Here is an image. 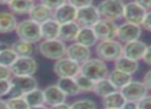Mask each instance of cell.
I'll use <instances>...</instances> for the list:
<instances>
[{
  "label": "cell",
  "mask_w": 151,
  "mask_h": 109,
  "mask_svg": "<svg viewBox=\"0 0 151 109\" xmlns=\"http://www.w3.org/2000/svg\"><path fill=\"white\" fill-rule=\"evenodd\" d=\"M123 44L115 39L99 40L94 46V52L99 59L107 62H115L119 57L122 56Z\"/></svg>",
  "instance_id": "obj_1"
},
{
  "label": "cell",
  "mask_w": 151,
  "mask_h": 109,
  "mask_svg": "<svg viewBox=\"0 0 151 109\" xmlns=\"http://www.w3.org/2000/svg\"><path fill=\"white\" fill-rule=\"evenodd\" d=\"M66 43L60 39H42L36 50L42 57L48 60L57 61L66 56Z\"/></svg>",
  "instance_id": "obj_2"
},
{
  "label": "cell",
  "mask_w": 151,
  "mask_h": 109,
  "mask_svg": "<svg viewBox=\"0 0 151 109\" xmlns=\"http://www.w3.org/2000/svg\"><path fill=\"white\" fill-rule=\"evenodd\" d=\"M110 72L109 66L105 61L99 59V58H90L88 61L83 63L80 68V73L87 76L93 81L107 78Z\"/></svg>",
  "instance_id": "obj_3"
},
{
  "label": "cell",
  "mask_w": 151,
  "mask_h": 109,
  "mask_svg": "<svg viewBox=\"0 0 151 109\" xmlns=\"http://www.w3.org/2000/svg\"><path fill=\"white\" fill-rule=\"evenodd\" d=\"M124 5L123 0H103L96 7L101 19L117 22L123 18Z\"/></svg>",
  "instance_id": "obj_4"
},
{
  "label": "cell",
  "mask_w": 151,
  "mask_h": 109,
  "mask_svg": "<svg viewBox=\"0 0 151 109\" xmlns=\"http://www.w3.org/2000/svg\"><path fill=\"white\" fill-rule=\"evenodd\" d=\"M15 31L19 39L21 40H25V41L31 42L34 44L38 43L42 40L40 25L30 19L19 22Z\"/></svg>",
  "instance_id": "obj_5"
},
{
  "label": "cell",
  "mask_w": 151,
  "mask_h": 109,
  "mask_svg": "<svg viewBox=\"0 0 151 109\" xmlns=\"http://www.w3.org/2000/svg\"><path fill=\"white\" fill-rule=\"evenodd\" d=\"M12 88L9 91L11 97H23L30 91L38 88L36 78L32 76H14L11 79Z\"/></svg>",
  "instance_id": "obj_6"
},
{
  "label": "cell",
  "mask_w": 151,
  "mask_h": 109,
  "mask_svg": "<svg viewBox=\"0 0 151 109\" xmlns=\"http://www.w3.org/2000/svg\"><path fill=\"white\" fill-rule=\"evenodd\" d=\"M11 71L14 76H32L37 71V62L33 57H18Z\"/></svg>",
  "instance_id": "obj_7"
},
{
  "label": "cell",
  "mask_w": 151,
  "mask_h": 109,
  "mask_svg": "<svg viewBox=\"0 0 151 109\" xmlns=\"http://www.w3.org/2000/svg\"><path fill=\"white\" fill-rule=\"evenodd\" d=\"M122 95L125 98L126 102H134L138 103L141 99L144 98L146 95H148L149 90L146 88L143 81L134 80L129 81L125 86L119 90Z\"/></svg>",
  "instance_id": "obj_8"
},
{
  "label": "cell",
  "mask_w": 151,
  "mask_h": 109,
  "mask_svg": "<svg viewBox=\"0 0 151 109\" xmlns=\"http://www.w3.org/2000/svg\"><path fill=\"white\" fill-rule=\"evenodd\" d=\"M80 64L76 63L67 57H64L62 59L55 61L54 66H53V71L58 77L75 78L80 73Z\"/></svg>",
  "instance_id": "obj_9"
},
{
  "label": "cell",
  "mask_w": 151,
  "mask_h": 109,
  "mask_svg": "<svg viewBox=\"0 0 151 109\" xmlns=\"http://www.w3.org/2000/svg\"><path fill=\"white\" fill-rule=\"evenodd\" d=\"M142 33L143 29L140 25H134V24L124 22V23L118 25L116 39L119 40L122 44H124L134 41V40L140 39Z\"/></svg>",
  "instance_id": "obj_10"
},
{
  "label": "cell",
  "mask_w": 151,
  "mask_h": 109,
  "mask_svg": "<svg viewBox=\"0 0 151 109\" xmlns=\"http://www.w3.org/2000/svg\"><path fill=\"white\" fill-rule=\"evenodd\" d=\"M97 39L107 40V39H115L117 35L118 25L116 22L110 21L106 19H99L92 27Z\"/></svg>",
  "instance_id": "obj_11"
},
{
  "label": "cell",
  "mask_w": 151,
  "mask_h": 109,
  "mask_svg": "<svg viewBox=\"0 0 151 109\" xmlns=\"http://www.w3.org/2000/svg\"><path fill=\"white\" fill-rule=\"evenodd\" d=\"M91 54H92V52H91L90 47L84 46L76 41L71 42L66 46V56L65 57L80 65L88 61L91 58Z\"/></svg>",
  "instance_id": "obj_12"
},
{
  "label": "cell",
  "mask_w": 151,
  "mask_h": 109,
  "mask_svg": "<svg viewBox=\"0 0 151 109\" xmlns=\"http://www.w3.org/2000/svg\"><path fill=\"white\" fill-rule=\"evenodd\" d=\"M99 19L101 16L97 11V7L93 4L77 9L76 22L80 27H93V25Z\"/></svg>",
  "instance_id": "obj_13"
},
{
  "label": "cell",
  "mask_w": 151,
  "mask_h": 109,
  "mask_svg": "<svg viewBox=\"0 0 151 109\" xmlns=\"http://www.w3.org/2000/svg\"><path fill=\"white\" fill-rule=\"evenodd\" d=\"M147 11L144 9L142 6L137 4L134 0L129 2H125L124 5V11H123V18L127 23H132L134 25H140L142 24L145 16H146Z\"/></svg>",
  "instance_id": "obj_14"
},
{
  "label": "cell",
  "mask_w": 151,
  "mask_h": 109,
  "mask_svg": "<svg viewBox=\"0 0 151 109\" xmlns=\"http://www.w3.org/2000/svg\"><path fill=\"white\" fill-rule=\"evenodd\" d=\"M147 48V44L140 39L127 42L123 44L122 54L124 57L129 58L134 61H142V58Z\"/></svg>",
  "instance_id": "obj_15"
},
{
  "label": "cell",
  "mask_w": 151,
  "mask_h": 109,
  "mask_svg": "<svg viewBox=\"0 0 151 109\" xmlns=\"http://www.w3.org/2000/svg\"><path fill=\"white\" fill-rule=\"evenodd\" d=\"M76 17H77V8L68 2L64 3L60 7L53 11V19L60 25L76 22Z\"/></svg>",
  "instance_id": "obj_16"
},
{
  "label": "cell",
  "mask_w": 151,
  "mask_h": 109,
  "mask_svg": "<svg viewBox=\"0 0 151 109\" xmlns=\"http://www.w3.org/2000/svg\"><path fill=\"white\" fill-rule=\"evenodd\" d=\"M45 96V104L47 106H53V105L60 104V103L66 102L67 97L64 93L57 86V84H50L44 90Z\"/></svg>",
  "instance_id": "obj_17"
},
{
  "label": "cell",
  "mask_w": 151,
  "mask_h": 109,
  "mask_svg": "<svg viewBox=\"0 0 151 109\" xmlns=\"http://www.w3.org/2000/svg\"><path fill=\"white\" fill-rule=\"evenodd\" d=\"M29 19L32 20L33 22L37 24H42L44 22L48 21V20L53 18V11H51L50 8H48L47 6H45L42 3H34V5L32 6V8L30 9V11L28 13Z\"/></svg>",
  "instance_id": "obj_18"
},
{
  "label": "cell",
  "mask_w": 151,
  "mask_h": 109,
  "mask_svg": "<svg viewBox=\"0 0 151 109\" xmlns=\"http://www.w3.org/2000/svg\"><path fill=\"white\" fill-rule=\"evenodd\" d=\"M80 26L78 25L77 22H70V23L62 24L59 28L58 39H60L63 42H71L76 41V38L80 31Z\"/></svg>",
  "instance_id": "obj_19"
},
{
  "label": "cell",
  "mask_w": 151,
  "mask_h": 109,
  "mask_svg": "<svg viewBox=\"0 0 151 109\" xmlns=\"http://www.w3.org/2000/svg\"><path fill=\"white\" fill-rule=\"evenodd\" d=\"M76 42L91 48L96 45L99 39H97L92 27H81L77 38H76Z\"/></svg>",
  "instance_id": "obj_20"
},
{
  "label": "cell",
  "mask_w": 151,
  "mask_h": 109,
  "mask_svg": "<svg viewBox=\"0 0 151 109\" xmlns=\"http://www.w3.org/2000/svg\"><path fill=\"white\" fill-rule=\"evenodd\" d=\"M107 78L111 81V84L115 86L116 90H121V88H123V86H125L128 82L132 81V75L113 68L112 70H110Z\"/></svg>",
  "instance_id": "obj_21"
},
{
  "label": "cell",
  "mask_w": 151,
  "mask_h": 109,
  "mask_svg": "<svg viewBox=\"0 0 151 109\" xmlns=\"http://www.w3.org/2000/svg\"><path fill=\"white\" fill-rule=\"evenodd\" d=\"M126 103V100L122 93L119 90L114 91L113 93L107 95V96L101 98V104L103 107L107 108H115V109H122L124 104Z\"/></svg>",
  "instance_id": "obj_22"
},
{
  "label": "cell",
  "mask_w": 151,
  "mask_h": 109,
  "mask_svg": "<svg viewBox=\"0 0 151 109\" xmlns=\"http://www.w3.org/2000/svg\"><path fill=\"white\" fill-rule=\"evenodd\" d=\"M56 84L66 97H75L81 94L76 79L73 77H58Z\"/></svg>",
  "instance_id": "obj_23"
},
{
  "label": "cell",
  "mask_w": 151,
  "mask_h": 109,
  "mask_svg": "<svg viewBox=\"0 0 151 109\" xmlns=\"http://www.w3.org/2000/svg\"><path fill=\"white\" fill-rule=\"evenodd\" d=\"M114 68L130 75H134L139 70V61H134L129 58L124 57L122 54L121 57H119L114 62Z\"/></svg>",
  "instance_id": "obj_24"
},
{
  "label": "cell",
  "mask_w": 151,
  "mask_h": 109,
  "mask_svg": "<svg viewBox=\"0 0 151 109\" xmlns=\"http://www.w3.org/2000/svg\"><path fill=\"white\" fill-rule=\"evenodd\" d=\"M59 28H60V24L57 23L53 18L40 24L42 39H56V38H58Z\"/></svg>",
  "instance_id": "obj_25"
},
{
  "label": "cell",
  "mask_w": 151,
  "mask_h": 109,
  "mask_svg": "<svg viewBox=\"0 0 151 109\" xmlns=\"http://www.w3.org/2000/svg\"><path fill=\"white\" fill-rule=\"evenodd\" d=\"M18 25L17 18L15 15L7 11H1L0 13V33H11L15 31Z\"/></svg>",
  "instance_id": "obj_26"
},
{
  "label": "cell",
  "mask_w": 151,
  "mask_h": 109,
  "mask_svg": "<svg viewBox=\"0 0 151 109\" xmlns=\"http://www.w3.org/2000/svg\"><path fill=\"white\" fill-rule=\"evenodd\" d=\"M12 50L18 54V57H32V54L35 52V44L25 40H17L12 45Z\"/></svg>",
  "instance_id": "obj_27"
},
{
  "label": "cell",
  "mask_w": 151,
  "mask_h": 109,
  "mask_svg": "<svg viewBox=\"0 0 151 109\" xmlns=\"http://www.w3.org/2000/svg\"><path fill=\"white\" fill-rule=\"evenodd\" d=\"M7 5L13 13L28 15L30 9L34 5V1L32 0H11V2Z\"/></svg>",
  "instance_id": "obj_28"
},
{
  "label": "cell",
  "mask_w": 151,
  "mask_h": 109,
  "mask_svg": "<svg viewBox=\"0 0 151 109\" xmlns=\"http://www.w3.org/2000/svg\"><path fill=\"white\" fill-rule=\"evenodd\" d=\"M114 91H116V88L111 84V81L108 78H104V79L97 80L94 82V88H93L92 93H94L99 98H103V97L113 93Z\"/></svg>",
  "instance_id": "obj_29"
},
{
  "label": "cell",
  "mask_w": 151,
  "mask_h": 109,
  "mask_svg": "<svg viewBox=\"0 0 151 109\" xmlns=\"http://www.w3.org/2000/svg\"><path fill=\"white\" fill-rule=\"evenodd\" d=\"M24 99L28 103L29 107L33 106H40V105L45 104V96H44V90L40 88H34L30 91L29 93L24 95Z\"/></svg>",
  "instance_id": "obj_30"
},
{
  "label": "cell",
  "mask_w": 151,
  "mask_h": 109,
  "mask_svg": "<svg viewBox=\"0 0 151 109\" xmlns=\"http://www.w3.org/2000/svg\"><path fill=\"white\" fill-rule=\"evenodd\" d=\"M18 54L11 48H1L0 50V65L11 68V66L17 60Z\"/></svg>",
  "instance_id": "obj_31"
},
{
  "label": "cell",
  "mask_w": 151,
  "mask_h": 109,
  "mask_svg": "<svg viewBox=\"0 0 151 109\" xmlns=\"http://www.w3.org/2000/svg\"><path fill=\"white\" fill-rule=\"evenodd\" d=\"M76 82L78 84V88L81 93H91L93 92V88H94V81L90 79L87 76L83 75L82 73H79L78 75L75 77Z\"/></svg>",
  "instance_id": "obj_32"
},
{
  "label": "cell",
  "mask_w": 151,
  "mask_h": 109,
  "mask_svg": "<svg viewBox=\"0 0 151 109\" xmlns=\"http://www.w3.org/2000/svg\"><path fill=\"white\" fill-rule=\"evenodd\" d=\"M70 109H99V107L92 99L82 98L70 103Z\"/></svg>",
  "instance_id": "obj_33"
},
{
  "label": "cell",
  "mask_w": 151,
  "mask_h": 109,
  "mask_svg": "<svg viewBox=\"0 0 151 109\" xmlns=\"http://www.w3.org/2000/svg\"><path fill=\"white\" fill-rule=\"evenodd\" d=\"M6 103L9 109H29V105L24 97H11Z\"/></svg>",
  "instance_id": "obj_34"
},
{
  "label": "cell",
  "mask_w": 151,
  "mask_h": 109,
  "mask_svg": "<svg viewBox=\"0 0 151 109\" xmlns=\"http://www.w3.org/2000/svg\"><path fill=\"white\" fill-rule=\"evenodd\" d=\"M40 2L48 8H50L51 11H55L58 7H60L61 5L66 3L67 0H40Z\"/></svg>",
  "instance_id": "obj_35"
},
{
  "label": "cell",
  "mask_w": 151,
  "mask_h": 109,
  "mask_svg": "<svg viewBox=\"0 0 151 109\" xmlns=\"http://www.w3.org/2000/svg\"><path fill=\"white\" fill-rule=\"evenodd\" d=\"M67 2L73 5V7H76L77 9H79V8H82V7L92 5L93 2H94V0H67Z\"/></svg>",
  "instance_id": "obj_36"
},
{
  "label": "cell",
  "mask_w": 151,
  "mask_h": 109,
  "mask_svg": "<svg viewBox=\"0 0 151 109\" xmlns=\"http://www.w3.org/2000/svg\"><path fill=\"white\" fill-rule=\"evenodd\" d=\"M11 88V79H0V97L9 95Z\"/></svg>",
  "instance_id": "obj_37"
},
{
  "label": "cell",
  "mask_w": 151,
  "mask_h": 109,
  "mask_svg": "<svg viewBox=\"0 0 151 109\" xmlns=\"http://www.w3.org/2000/svg\"><path fill=\"white\" fill-rule=\"evenodd\" d=\"M137 105L139 109H151V95H146L137 103Z\"/></svg>",
  "instance_id": "obj_38"
},
{
  "label": "cell",
  "mask_w": 151,
  "mask_h": 109,
  "mask_svg": "<svg viewBox=\"0 0 151 109\" xmlns=\"http://www.w3.org/2000/svg\"><path fill=\"white\" fill-rule=\"evenodd\" d=\"M141 27H142L143 30L151 32V11H148L146 13V16H145L144 20L141 24Z\"/></svg>",
  "instance_id": "obj_39"
},
{
  "label": "cell",
  "mask_w": 151,
  "mask_h": 109,
  "mask_svg": "<svg viewBox=\"0 0 151 109\" xmlns=\"http://www.w3.org/2000/svg\"><path fill=\"white\" fill-rule=\"evenodd\" d=\"M12 71L11 68L0 65V79H11Z\"/></svg>",
  "instance_id": "obj_40"
},
{
  "label": "cell",
  "mask_w": 151,
  "mask_h": 109,
  "mask_svg": "<svg viewBox=\"0 0 151 109\" xmlns=\"http://www.w3.org/2000/svg\"><path fill=\"white\" fill-rule=\"evenodd\" d=\"M142 61L144 62L146 65L151 66V44L147 45V48L145 50V54L142 58Z\"/></svg>",
  "instance_id": "obj_41"
},
{
  "label": "cell",
  "mask_w": 151,
  "mask_h": 109,
  "mask_svg": "<svg viewBox=\"0 0 151 109\" xmlns=\"http://www.w3.org/2000/svg\"><path fill=\"white\" fill-rule=\"evenodd\" d=\"M142 81L144 82V84L146 86V88H148L149 91H151V69L148 70V71L144 74Z\"/></svg>",
  "instance_id": "obj_42"
},
{
  "label": "cell",
  "mask_w": 151,
  "mask_h": 109,
  "mask_svg": "<svg viewBox=\"0 0 151 109\" xmlns=\"http://www.w3.org/2000/svg\"><path fill=\"white\" fill-rule=\"evenodd\" d=\"M134 1L147 11H151V0H134Z\"/></svg>",
  "instance_id": "obj_43"
},
{
  "label": "cell",
  "mask_w": 151,
  "mask_h": 109,
  "mask_svg": "<svg viewBox=\"0 0 151 109\" xmlns=\"http://www.w3.org/2000/svg\"><path fill=\"white\" fill-rule=\"evenodd\" d=\"M49 109H70V104H68V103H66V102H63V103H60V104L50 106Z\"/></svg>",
  "instance_id": "obj_44"
},
{
  "label": "cell",
  "mask_w": 151,
  "mask_h": 109,
  "mask_svg": "<svg viewBox=\"0 0 151 109\" xmlns=\"http://www.w3.org/2000/svg\"><path fill=\"white\" fill-rule=\"evenodd\" d=\"M122 109H139V108H138V105H137V103L126 102L125 104H124V106L122 107Z\"/></svg>",
  "instance_id": "obj_45"
},
{
  "label": "cell",
  "mask_w": 151,
  "mask_h": 109,
  "mask_svg": "<svg viewBox=\"0 0 151 109\" xmlns=\"http://www.w3.org/2000/svg\"><path fill=\"white\" fill-rule=\"evenodd\" d=\"M0 109H9V106H7L6 101L0 100Z\"/></svg>",
  "instance_id": "obj_46"
},
{
  "label": "cell",
  "mask_w": 151,
  "mask_h": 109,
  "mask_svg": "<svg viewBox=\"0 0 151 109\" xmlns=\"http://www.w3.org/2000/svg\"><path fill=\"white\" fill-rule=\"evenodd\" d=\"M29 109H49V106H47L46 104H44V105H40V106L29 107Z\"/></svg>",
  "instance_id": "obj_47"
},
{
  "label": "cell",
  "mask_w": 151,
  "mask_h": 109,
  "mask_svg": "<svg viewBox=\"0 0 151 109\" xmlns=\"http://www.w3.org/2000/svg\"><path fill=\"white\" fill-rule=\"evenodd\" d=\"M11 0H0V4H9Z\"/></svg>",
  "instance_id": "obj_48"
},
{
  "label": "cell",
  "mask_w": 151,
  "mask_h": 109,
  "mask_svg": "<svg viewBox=\"0 0 151 109\" xmlns=\"http://www.w3.org/2000/svg\"><path fill=\"white\" fill-rule=\"evenodd\" d=\"M101 109H115V108H107V107H103Z\"/></svg>",
  "instance_id": "obj_49"
},
{
  "label": "cell",
  "mask_w": 151,
  "mask_h": 109,
  "mask_svg": "<svg viewBox=\"0 0 151 109\" xmlns=\"http://www.w3.org/2000/svg\"><path fill=\"white\" fill-rule=\"evenodd\" d=\"M0 50H1V45H0Z\"/></svg>",
  "instance_id": "obj_50"
},
{
  "label": "cell",
  "mask_w": 151,
  "mask_h": 109,
  "mask_svg": "<svg viewBox=\"0 0 151 109\" xmlns=\"http://www.w3.org/2000/svg\"><path fill=\"white\" fill-rule=\"evenodd\" d=\"M32 1H36V0H32Z\"/></svg>",
  "instance_id": "obj_51"
},
{
  "label": "cell",
  "mask_w": 151,
  "mask_h": 109,
  "mask_svg": "<svg viewBox=\"0 0 151 109\" xmlns=\"http://www.w3.org/2000/svg\"><path fill=\"white\" fill-rule=\"evenodd\" d=\"M123 1H124V2H125V0H123Z\"/></svg>",
  "instance_id": "obj_52"
}]
</instances>
